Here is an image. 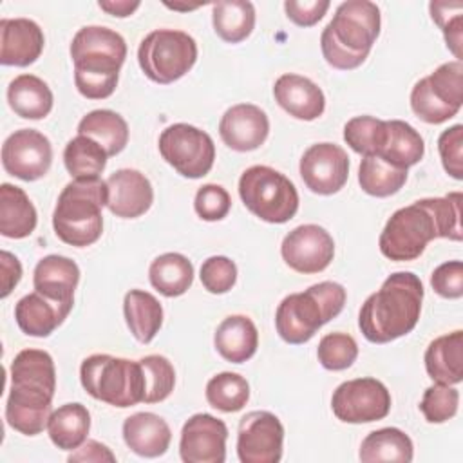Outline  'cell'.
I'll use <instances>...</instances> for the list:
<instances>
[{
    "mask_svg": "<svg viewBox=\"0 0 463 463\" xmlns=\"http://www.w3.org/2000/svg\"><path fill=\"white\" fill-rule=\"evenodd\" d=\"M9 396L5 420L11 429L25 436H36L47 429L56 391V369L52 356L42 349L20 351L9 367Z\"/></svg>",
    "mask_w": 463,
    "mask_h": 463,
    "instance_id": "cell-1",
    "label": "cell"
},
{
    "mask_svg": "<svg viewBox=\"0 0 463 463\" xmlns=\"http://www.w3.org/2000/svg\"><path fill=\"white\" fill-rule=\"evenodd\" d=\"M421 302L423 284L420 277L412 271H396L365 298L358 313V327L373 344L392 342L416 327Z\"/></svg>",
    "mask_w": 463,
    "mask_h": 463,
    "instance_id": "cell-2",
    "label": "cell"
},
{
    "mask_svg": "<svg viewBox=\"0 0 463 463\" xmlns=\"http://www.w3.org/2000/svg\"><path fill=\"white\" fill-rule=\"evenodd\" d=\"M74 85L87 99H105L118 87L127 58L125 38L103 25L81 27L71 42Z\"/></svg>",
    "mask_w": 463,
    "mask_h": 463,
    "instance_id": "cell-3",
    "label": "cell"
},
{
    "mask_svg": "<svg viewBox=\"0 0 463 463\" xmlns=\"http://www.w3.org/2000/svg\"><path fill=\"white\" fill-rule=\"evenodd\" d=\"M380 24L376 4L369 0L342 2L320 36L324 60L340 71L360 67L380 34Z\"/></svg>",
    "mask_w": 463,
    "mask_h": 463,
    "instance_id": "cell-4",
    "label": "cell"
},
{
    "mask_svg": "<svg viewBox=\"0 0 463 463\" xmlns=\"http://www.w3.org/2000/svg\"><path fill=\"white\" fill-rule=\"evenodd\" d=\"M109 190L101 177L72 179L63 186L52 213V228L65 244L85 248L103 233V213Z\"/></svg>",
    "mask_w": 463,
    "mask_h": 463,
    "instance_id": "cell-5",
    "label": "cell"
},
{
    "mask_svg": "<svg viewBox=\"0 0 463 463\" xmlns=\"http://www.w3.org/2000/svg\"><path fill=\"white\" fill-rule=\"evenodd\" d=\"M345 298L344 286L333 280H324L302 293L284 297L275 313L279 336L293 345L309 342L324 324L340 315Z\"/></svg>",
    "mask_w": 463,
    "mask_h": 463,
    "instance_id": "cell-6",
    "label": "cell"
},
{
    "mask_svg": "<svg viewBox=\"0 0 463 463\" xmlns=\"http://www.w3.org/2000/svg\"><path fill=\"white\" fill-rule=\"evenodd\" d=\"M80 380L94 400L119 409L141 403L145 396V376L139 360L101 353L90 354L81 362Z\"/></svg>",
    "mask_w": 463,
    "mask_h": 463,
    "instance_id": "cell-7",
    "label": "cell"
},
{
    "mask_svg": "<svg viewBox=\"0 0 463 463\" xmlns=\"http://www.w3.org/2000/svg\"><path fill=\"white\" fill-rule=\"evenodd\" d=\"M239 195L253 215L271 224L288 222L298 210L295 184L284 174L266 165H255L242 172Z\"/></svg>",
    "mask_w": 463,
    "mask_h": 463,
    "instance_id": "cell-8",
    "label": "cell"
},
{
    "mask_svg": "<svg viewBox=\"0 0 463 463\" xmlns=\"http://www.w3.org/2000/svg\"><path fill=\"white\" fill-rule=\"evenodd\" d=\"M137 61L148 80L168 85L195 65L197 43L184 31L156 29L141 40Z\"/></svg>",
    "mask_w": 463,
    "mask_h": 463,
    "instance_id": "cell-9",
    "label": "cell"
},
{
    "mask_svg": "<svg viewBox=\"0 0 463 463\" xmlns=\"http://www.w3.org/2000/svg\"><path fill=\"white\" fill-rule=\"evenodd\" d=\"M439 237L438 222L425 199L396 210L380 233V251L398 262L418 259L432 239Z\"/></svg>",
    "mask_w": 463,
    "mask_h": 463,
    "instance_id": "cell-10",
    "label": "cell"
},
{
    "mask_svg": "<svg viewBox=\"0 0 463 463\" xmlns=\"http://www.w3.org/2000/svg\"><path fill=\"white\" fill-rule=\"evenodd\" d=\"M463 103V63H441L434 72L414 83L411 90L412 112L429 125L454 118Z\"/></svg>",
    "mask_w": 463,
    "mask_h": 463,
    "instance_id": "cell-11",
    "label": "cell"
},
{
    "mask_svg": "<svg viewBox=\"0 0 463 463\" xmlns=\"http://www.w3.org/2000/svg\"><path fill=\"white\" fill-rule=\"evenodd\" d=\"M161 157L183 177H204L215 161V145L210 134L188 125L174 123L159 136Z\"/></svg>",
    "mask_w": 463,
    "mask_h": 463,
    "instance_id": "cell-12",
    "label": "cell"
},
{
    "mask_svg": "<svg viewBox=\"0 0 463 463\" xmlns=\"http://www.w3.org/2000/svg\"><path fill=\"white\" fill-rule=\"evenodd\" d=\"M333 414L344 423H371L391 411V392L376 378H354L340 383L331 398Z\"/></svg>",
    "mask_w": 463,
    "mask_h": 463,
    "instance_id": "cell-13",
    "label": "cell"
},
{
    "mask_svg": "<svg viewBox=\"0 0 463 463\" xmlns=\"http://www.w3.org/2000/svg\"><path fill=\"white\" fill-rule=\"evenodd\" d=\"M284 425L269 411H251L239 421L237 454L242 463H279Z\"/></svg>",
    "mask_w": 463,
    "mask_h": 463,
    "instance_id": "cell-14",
    "label": "cell"
},
{
    "mask_svg": "<svg viewBox=\"0 0 463 463\" xmlns=\"http://www.w3.org/2000/svg\"><path fill=\"white\" fill-rule=\"evenodd\" d=\"M51 163V141L34 128L14 130L2 145L4 170L22 181H36L43 177L49 172Z\"/></svg>",
    "mask_w": 463,
    "mask_h": 463,
    "instance_id": "cell-15",
    "label": "cell"
},
{
    "mask_svg": "<svg viewBox=\"0 0 463 463\" xmlns=\"http://www.w3.org/2000/svg\"><path fill=\"white\" fill-rule=\"evenodd\" d=\"M284 262L298 273L324 271L335 257V241L318 224H300L293 228L280 244Z\"/></svg>",
    "mask_w": 463,
    "mask_h": 463,
    "instance_id": "cell-16",
    "label": "cell"
},
{
    "mask_svg": "<svg viewBox=\"0 0 463 463\" xmlns=\"http://www.w3.org/2000/svg\"><path fill=\"white\" fill-rule=\"evenodd\" d=\"M300 177L318 195H331L344 188L349 177V157L335 143H315L300 157Z\"/></svg>",
    "mask_w": 463,
    "mask_h": 463,
    "instance_id": "cell-17",
    "label": "cell"
},
{
    "mask_svg": "<svg viewBox=\"0 0 463 463\" xmlns=\"http://www.w3.org/2000/svg\"><path fill=\"white\" fill-rule=\"evenodd\" d=\"M228 427L222 420L199 412L181 429L179 454L184 463H222L226 459Z\"/></svg>",
    "mask_w": 463,
    "mask_h": 463,
    "instance_id": "cell-18",
    "label": "cell"
},
{
    "mask_svg": "<svg viewBox=\"0 0 463 463\" xmlns=\"http://www.w3.org/2000/svg\"><path fill=\"white\" fill-rule=\"evenodd\" d=\"M269 134V119L266 112L251 103L230 107L219 123L222 143L235 152H251L264 145Z\"/></svg>",
    "mask_w": 463,
    "mask_h": 463,
    "instance_id": "cell-19",
    "label": "cell"
},
{
    "mask_svg": "<svg viewBox=\"0 0 463 463\" xmlns=\"http://www.w3.org/2000/svg\"><path fill=\"white\" fill-rule=\"evenodd\" d=\"M107 190V208L121 219L141 217L154 203V188L148 177L134 168H121L110 174Z\"/></svg>",
    "mask_w": 463,
    "mask_h": 463,
    "instance_id": "cell-20",
    "label": "cell"
},
{
    "mask_svg": "<svg viewBox=\"0 0 463 463\" xmlns=\"http://www.w3.org/2000/svg\"><path fill=\"white\" fill-rule=\"evenodd\" d=\"M43 31L29 18L0 20V63L27 67L34 63L43 51Z\"/></svg>",
    "mask_w": 463,
    "mask_h": 463,
    "instance_id": "cell-21",
    "label": "cell"
},
{
    "mask_svg": "<svg viewBox=\"0 0 463 463\" xmlns=\"http://www.w3.org/2000/svg\"><path fill=\"white\" fill-rule=\"evenodd\" d=\"M275 101L293 118L313 121L324 114L326 98L322 89L306 76L282 74L273 85Z\"/></svg>",
    "mask_w": 463,
    "mask_h": 463,
    "instance_id": "cell-22",
    "label": "cell"
},
{
    "mask_svg": "<svg viewBox=\"0 0 463 463\" xmlns=\"http://www.w3.org/2000/svg\"><path fill=\"white\" fill-rule=\"evenodd\" d=\"M80 282L78 264L63 255H47L43 257L33 273L34 291L43 297L72 309L74 306V289Z\"/></svg>",
    "mask_w": 463,
    "mask_h": 463,
    "instance_id": "cell-23",
    "label": "cell"
},
{
    "mask_svg": "<svg viewBox=\"0 0 463 463\" xmlns=\"http://www.w3.org/2000/svg\"><path fill=\"white\" fill-rule=\"evenodd\" d=\"M127 447L143 458L163 456L172 441L168 423L154 412H136L123 421Z\"/></svg>",
    "mask_w": 463,
    "mask_h": 463,
    "instance_id": "cell-24",
    "label": "cell"
},
{
    "mask_svg": "<svg viewBox=\"0 0 463 463\" xmlns=\"http://www.w3.org/2000/svg\"><path fill=\"white\" fill-rule=\"evenodd\" d=\"M69 307L43 297L38 291H33L22 297L14 306V320L18 327L29 336H49L58 326L63 324Z\"/></svg>",
    "mask_w": 463,
    "mask_h": 463,
    "instance_id": "cell-25",
    "label": "cell"
},
{
    "mask_svg": "<svg viewBox=\"0 0 463 463\" xmlns=\"http://www.w3.org/2000/svg\"><path fill=\"white\" fill-rule=\"evenodd\" d=\"M213 345L224 360L242 364L250 360L259 347L257 326L246 315H230L217 326Z\"/></svg>",
    "mask_w": 463,
    "mask_h": 463,
    "instance_id": "cell-26",
    "label": "cell"
},
{
    "mask_svg": "<svg viewBox=\"0 0 463 463\" xmlns=\"http://www.w3.org/2000/svg\"><path fill=\"white\" fill-rule=\"evenodd\" d=\"M427 374L436 383L456 385L463 380V331L434 338L425 351Z\"/></svg>",
    "mask_w": 463,
    "mask_h": 463,
    "instance_id": "cell-27",
    "label": "cell"
},
{
    "mask_svg": "<svg viewBox=\"0 0 463 463\" xmlns=\"http://www.w3.org/2000/svg\"><path fill=\"white\" fill-rule=\"evenodd\" d=\"M423 154H425L423 137L412 125L402 119L385 121V134L374 156H380L387 163L407 170L409 166L418 165Z\"/></svg>",
    "mask_w": 463,
    "mask_h": 463,
    "instance_id": "cell-28",
    "label": "cell"
},
{
    "mask_svg": "<svg viewBox=\"0 0 463 463\" xmlns=\"http://www.w3.org/2000/svg\"><path fill=\"white\" fill-rule=\"evenodd\" d=\"M36 208L27 194L14 184L0 186V233L9 239H25L36 228Z\"/></svg>",
    "mask_w": 463,
    "mask_h": 463,
    "instance_id": "cell-29",
    "label": "cell"
},
{
    "mask_svg": "<svg viewBox=\"0 0 463 463\" xmlns=\"http://www.w3.org/2000/svg\"><path fill=\"white\" fill-rule=\"evenodd\" d=\"M7 103L24 119H43L54 103L49 85L34 74H20L7 87Z\"/></svg>",
    "mask_w": 463,
    "mask_h": 463,
    "instance_id": "cell-30",
    "label": "cell"
},
{
    "mask_svg": "<svg viewBox=\"0 0 463 463\" xmlns=\"http://www.w3.org/2000/svg\"><path fill=\"white\" fill-rule=\"evenodd\" d=\"M123 315L132 336L148 344L163 326V306L148 291L130 289L123 298Z\"/></svg>",
    "mask_w": 463,
    "mask_h": 463,
    "instance_id": "cell-31",
    "label": "cell"
},
{
    "mask_svg": "<svg viewBox=\"0 0 463 463\" xmlns=\"http://www.w3.org/2000/svg\"><path fill=\"white\" fill-rule=\"evenodd\" d=\"M90 430V412L83 403H65L54 409L47 421L51 441L61 450H76L87 441Z\"/></svg>",
    "mask_w": 463,
    "mask_h": 463,
    "instance_id": "cell-32",
    "label": "cell"
},
{
    "mask_svg": "<svg viewBox=\"0 0 463 463\" xmlns=\"http://www.w3.org/2000/svg\"><path fill=\"white\" fill-rule=\"evenodd\" d=\"M358 458L364 463H378V461L409 463L414 458L412 439L396 427H383L369 432L364 438Z\"/></svg>",
    "mask_w": 463,
    "mask_h": 463,
    "instance_id": "cell-33",
    "label": "cell"
},
{
    "mask_svg": "<svg viewBox=\"0 0 463 463\" xmlns=\"http://www.w3.org/2000/svg\"><path fill=\"white\" fill-rule=\"evenodd\" d=\"M148 279L152 288L161 295L168 298L181 297L194 282V266L184 255L168 251L152 260Z\"/></svg>",
    "mask_w": 463,
    "mask_h": 463,
    "instance_id": "cell-34",
    "label": "cell"
},
{
    "mask_svg": "<svg viewBox=\"0 0 463 463\" xmlns=\"http://www.w3.org/2000/svg\"><path fill=\"white\" fill-rule=\"evenodd\" d=\"M78 134L98 141L109 157L119 154L128 143L127 121L118 112L109 109L90 110L87 116H83L78 123Z\"/></svg>",
    "mask_w": 463,
    "mask_h": 463,
    "instance_id": "cell-35",
    "label": "cell"
},
{
    "mask_svg": "<svg viewBox=\"0 0 463 463\" xmlns=\"http://www.w3.org/2000/svg\"><path fill=\"white\" fill-rule=\"evenodd\" d=\"M212 24L217 36L228 43L246 40L255 27V7L248 0H221L212 5Z\"/></svg>",
    "mask_w": 463,
    "mask_h": 463,
    "instance_id": "cell-36",
    "label": "cell"
},
{
    "mask_svg": "<svg viewBox=\"0 0 463 463\" xmlns=\"http://www.w3.org/2000/svg\"><path fill=\"white\" fill-rule=\"evenodd\" d=\"M407 181V170L398 168L380 156H364L358 168V183L362 190L373 197H389L396 194Z\"/></svg>",
    "mask_w": 463,
    "mask_h": 463,
    "instance_id": "cell-37",
    "label": "cell"
},
{
    "mask_svg": "<svg viewBox=\"0 0 463 463\" xmlns=\"http://www.w3.org/2000/svg\"><path fill=\"white\" fill-rule=\"evenodd\" d=\"M105 148L92 137L78 134L72 137L63 150V163L72 179L99 177L107 166Z\"/></svg>",
    "mask_w": 463,
    "mask_h": 463,
    "instance_id": "cell-38",
    "label": "cell"
},
{
    "mask_svg": "<svg viewBox=\"0 0 463 463\" xmlns=\"http://www.w3.org/2000/svg\"><path fill=\"white\" fill-rule=\"evenodd\" d=\"M208 403L222 412H237L250 400V383L237 373H219L206 383Z\"/></svg>",
    "mask_w": 463,
    "mask_h": 463,
    "instance_id": "cell-39",
    "label": "cell"
},
{
    "mask_svg": "<svg viewBox=\"0 0 463 463\" xmlns=\"http://www.w3.org/2000/svg\"><path fill=\"white\" fill-rule=\"evenodd\" d=\"M145 376V403H159L170 396L175 385V371L168 358L148 354L139 360Z\"/></svg>",
    "mask_w": 463,
    "mask_h": 463,
    "instance_id": "cell-40",
    "label": "cell"
},
{
    "mask_svg": "<svg viewBox=\"0 0 463 463\" xmlns=\"http://www.w3.org/2000/svg\"><path fill=\"white\" fill-rule=\"evenodd\" d=\"M385 134V121L373 116H356L344 125L345 143L362 156H374Z\"/></svg>",
    "mask_w": 463,
    "mask_h": 463,
    "instance_id": "cell-41",
    "label": "cell"
},
{
    "mask_svg": "<svg viewBox=\"0 0 463 463\" xmlns=\"http://www.w3.org/2000/svg\"><path fill=\"white\" fill-rule=\"evenodd\" d=\"M430 16L441 29L443 38L456 60L463 56V4L461 2H430Z\"/></svg>",
    "mask_w": 463,
    "mask_h": 463,
    "instance_id": "cell-42",
    "label": "cell"
},
{
    "mask_svg": "<svg viewBox=\"0 0 463 463\" xmlns=\"http://www.w3.org/2000/svg\"><path fill=\"white\" fill-rule=\"evenodd\" d=\"M318 362L327 371H344L353 365L358 356L356 340L347 333H327L318 342Z\"/></svg>",
    "mask_w": 463,
    "mask_h": 463,
    "instance_id": "cell-43",
    "label": "cell"
},
{
    "mask_svg": "<svg viewBox=\"0 0 463 463\" xmlns=\"http://www.w3.org/2000/svg\"><path fill=\"white\" fill-rule=\"evenodd\" d=\"M459 405V391L447 383L427 387L420 402V411L429 423H443L456 416Z\"/></svg>",
    "mask_w": 463,
    "mask_h": 463,
    "instance_id": "cell-44",
    "label": "cell"
},
{
    "mask_svg": "<svg viewBox=\"0 0 463 463\" xmlns=\"http://www.w3.org/2000/svg\"><path fill=\"white\" fill-rule=\"evenodd\" d=\"M461 192H450L443 197H425L434 219L438 222L439 237L450 241H461L463 228H461Z\"/></svg>",
    "mask_w": 463,
    "mask_h": 463,
    "instance_id": "cell-45",
    "label": "cell"
},
{
    "mask_svg": "<svg viewBox=\"0 0 463 463\" xmlns=\"http://www.w3.org/2000/svg\"><path fill=\"white\" fill-rule=\"evenodd\" d=\"M201 284L204 286L206 291L213 295H222L228 293L235 282H237V266L232 259L224 255H213L208 257L201 264Z\"/></svg>",
    "mask_w": 463,
    "mask_h": 463,
    "instance_id": "cell-46",
    "label": "cell"
},
{
    "mask_svg": "<svg viewBox=\"0 0 463 463\" xmlns=\"http://www.w3.org/2000/svg\"><path fill=\"white\" fill-rule=\"evenodd\" d=\"M194 208L203 221H221L228 215L232 208V199L226 188L215 183H208L197 190Z\"/></svg>",
    "mask_w": 463,
    "mask_h": 463,
    "instance_id": "cell-47",
    "label": "cell"
},
{
    "mask_svg": "<svg viewBox=\"0 0 463 463\" xmlns=\"http://www.w3.org/2000/svg\"><path fill=\"white\" fill-rule=\"evenodd\" d=\"M438 152L445 172L461 181L463 179V125H452L438 137Z\"/></svg>",
    "mask_w": 463,
    "mask_h": 463,
    "instance_id": "cell-48",
    "label": "cell"
},
{
    "mask_svg": "<svg viewBox=\"0 0 463 463\" xmlns=\"http://www.w3.org/2000/svg\"><path fill=\"white\" fill-rule=\"evenodd\" d=\"M432 289L443 298L463 297V262L449 260L439 264L430 275Z\"/></svg>",
    "mask_w": 463,
    "mask_h": 463,
    "instance_id": "cell-49",
    "label": "cell"
},
{
    "mask_svg": "<svg viewBox=\"0 0 463 463\" xmlns=\"http://www.w3.org/2000/svg\"><path fill=\"white\" fill-rule=\"evenodd\" d=\"M329 9V0H286L284 11L286 16L300 25V27H311L317 22H320Z\"/></svg>",
    "mask_w": 463,
    "mask_h": 463,
    "instance_id": "cell-50",
    "label": "cell"
},
{
    "mask_svg": "<svg viewBox=\"0 0 463 463\" xmlns=\"http://www.w3.org/2000/svg\"><path fill=\"white\" fill-rule=\"evenodd\" d=\"M69 461L76 463V461H81V463H103V461H109V463H114L116 461V456L112 454V450L96 441V439H87L83 445H80L71 456H69Z\"/></svg>",
    "mask_w": 463,
    "mask_h": 463,
    "instance_id": "cell-51",
    "label": "cell"
},
{
    "mask_svg": "<svg viewBox=\"0 0 463 463\" xmlns=\"http://www.w3.org/2000/svg\"><path fill=\"white\" fill-rule=\"evenodd\" d=\"M0 273H2V277H0V282H2L0 297L5 298V297H9V293L14 289V286L22 279V264H20V260L13 253H9L5 250L0 251Z\"/></svg>",
    "mask_w": 463,
    "mask_h": 463,
    "instance_id": "cell-52",
    "label": "cell"
},
{
    "mask_svg": "<svg viewBox=\"0 0 463 463\" xmlns=\"http://www.w3.org/2000/svg\"><path fill=\"white\" fill-rule=\"evenodd\" d=\"M98 5L101 11L112 14V16L125 18V16H130L141 5V2H137V0H134V2H130V0H99Z\"/></svg>",
    "mask_w": 463,
    "mask_h": 463,
    "instance_id": "cell-53",
    "label": "cell"
},
{
    "mask_svg": "<svg viewBox=\"0 0 463 463\" xmlns=\"http://www.w3.org/2000/svg\"><path fill=\"white\" fill-rule=\"evenodd\" d=\"M165 5L168 7V9H174V11H192V9H197V7H201V5H204V4H170V2H165Z\"/></svg>",
    "mask_w": 463,
    "mask_h": 463,
    "instance_id": "cell-54",
    "label": "cell"
}]
</instances>
